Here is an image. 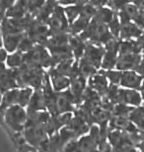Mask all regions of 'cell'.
<instances>
[{"mask_svg": "<svg viewBox=\"0 0 144 152\" xmlns=\"http://www.w3.org/2000/svg\"><path fill=\"white\" fill-rule=\"evenodd\" d=\"M79 36L86 42H90V44L97 45H103V47L110 39L114 38L110 33L108 25L101 23L95 19L91 20L87 28Z\"/></svg>", "mask_w": 144, "mask_h": 152, "instance_id": "cell-1", "label": "cell"}, {"mask_svg": "<svg viewBox=\"0 0 144 152\" xmlns=\"http://www.w3.org/2000/svg\"><path fill=\"white\" fill-rule=\"evenodd\" d=\"M47 25L50 29V36L57 34H69V27L70 24L64 13L63 6L58 4L56 10L53 11V15L48 20Z\"/></svg>", "mask_w": 144, "mask_h": 152, "instance_id": "cell-2", "label": "cell"}, {"mask_svg": "<svg viewBox=\"0 0 144 152\" xmlns=\"http://www.w3.org/2000/svg\"><path fill=\"white\" fill-rule=\"evenodd\" d=\"M121 41V39L118 38H113L104 45L105 53H104L102 65H101L102 70H110V69L115 68L118 58V50Z\"/></svg>", "mask_w": 144, "mask_h": 152, "instance_id": "cell-3", "label": "cell"}, {"mask_svg": "<svg viewBox=\"0 0 144 152\" xmlns=\"http://www.w3.org/2000/svg\"><path fill=\"white\" fill-rule=\"evenodd\" d=\"M26 34L31 38V39L36 45H45L48 42V39L50 37V29L47 25V23L41 22V21L34 19L31 22L30 26L26 31Z\"/></svg>", "mask_w": 144, "mask_h": 152, "instance_id": "cell-4", "label": "cell"}, {"mask_svg": "<svg viewBox=\"0 0 144 152\" xmlns=\"http://www.w3.org/2000/svg\"><path fill=\"white\" fill-rule=\"evenodd\" d=\"M104 53H105V48L103 45H97L94 44H90V42H86L84 56L82 57L86 59L88 62H90L95 68L100 70Z\"/></svg>", "mask_w": 144, "mask_h": 152, "instance_id": "cell-5", "label": "cell"}, {"mask_svg": "<svg viewBox=\"0 0 144 152\" xmlns=\"http://www.w3.org/2000/svg\"><path fill=\"white\" fill-rule=\"evenodd\" d=\"M141 60H142V53L118 54L115 69L121 71L135 70Z\"/></svg>", "mask_w": 144, "mask_h": 152, "instance_id": "cell-6", "label": "cell"}, {"mask_svg": "<svg viewBox=\"0 0 144 152\" xmlns=\"http://www.w3.org/2000/svg\"><path fill=\"white\" fill-rule=\"evenodd\" d=\"M118 103L131 106V107H138V106L143 105L141 95L138 90L126 89V88L122 87H119Z\"/></svg>", "mask_w": 144, "mask_h": 152, "instance_id": "cell-7", "label": "cell"}, {"mask_svg": "<svg viewBox=\"0 0 144 152\" xmlns=\"http://www.w3.org/2000/svg\"><path fill=\"white\" fill-rule=\"evenodd\" d=\"M87 84L88 87H90L91 89L96 91L102 98L105 97L110 86V82L108 80V78L106 77V75L101 70H99L93 76L89 77L87 80Z\"/></svg>", "mask_w": 144, "mask_h": 152, "instance_id": "cell-8", "label": "cell"}, {"mask_svg": "<svg viewBox=\"0 0 144 152\" xmlns=\"http://www.w3.org/2000/svg\"><path fill=\"white\" fill-rule=\"evenodd\" d=\"M18 87L17 83V68H5L0 70V92L15 89Z\"/></svg>", "mask_w": 144, "mask_h": 152, "instance_id": "cell-9", "label": "cell"}, {"mask_svg": "<svg viewBox=\"0 0 144 152\" xmlns=\"http://www.w3.org/2000/svg\"><path fill=\"white\" fill-rule=\"evenodd\" d=\"M27 109L28 115L37 113L39 111H47V104H45V94L42 88L34 90L33 96L30 100V103Z\"/></svg>", "mask_w": 144, "mask_h": 152, "instance_id": "cell-10", "label": "cell"}, {"mask_svg": "<svg viewBox=\"0 0 144 152\" xmlns=\"http://www.w3.org/2000/svg\"><path fill=\"white\" fill-rule=\"evenodd\" d=\"M47 71L48 75H50L51 86H53V89L54 90V92L59 93V92H63V91L69 89V87H70L69 77L57 73V72L54 70L53 67L48 68Z\"/></svg>", "mask_w": 144, "mask_h": 152, "instance_id": "cell-11", "label": "cell"}, {"mask_svg": "<svg viewBox=\"0 0 144 152\" xmlns=\"http://www.w3.org/2000/svg\"><path fill=\"white\" fill-rule=\"evenodd\" d=\"M142 81L143 78L139 74H137L134 70L122 71L119 86L122 88H126V89H133L139 91Z\"/></svg>", "mask_w": 144, "mask_h": 152, "instance_id": "cell-12", "label": "cell"}, {"mask_svg": "<svg viewBox=\"0 0 144 152\" xmlns=\"http://www.w3.org/2000/svg\"><path fill=\"white\" fill-rule=\"evenodd\" d=\"M144 30L141 29L134 22H129L127 24L121 25V33L119 39H137L143 34Z\"/></svg>", "mask_w": 144, "mask_h": 152, "instance_id": "cell-13", "label": "cell"}, {"mask_svg": "<svg viewBox=\"0 0 144 152\" xmlns=\"http://www.w3.org/2000/svg\"><path fill=\"white\" fill-rule=\"evenodd\" d=\"M68 44L74 59L79 60L84 56L85 48H86V42L79 35H70Z\"/></svg>", "mask_w": 144, "mask_h": 152, "instance_id": "cell-14", "label": "cell"}, {"mask_svg": "<svg viewBox=\"0 0 144 152\" xmlns=\"http://www.w3.org/2000/svg\"><path fill=\"white\" fill-rule=\"evenodd\" d=\"M19 89L20 88H15V89L8 90L6 92L2 93V102H1V106H0V114L4 113V111L7 108L17 104Z\"/></svg>", "mask_w": 144, "mask_h": 152, "instance_id": "cell-15", "label": "cell"}, {"mask_svg": "<svg viewBox=\"0 0 144 152\" xmlns=\"http://www.w3.org/2000/svg\"><path fill=\"white\" fill-rule=\"evenodd\" d=\"M57 5H58L57 0H47V2L45 3V5L39 11V13L36 16L35 19L41 21V22L47 23L48 20L50 19V17L53 15V11L56 10Z\"/></svg>", "mask_w": 144, "mask_h": 152, "instance_id": "cell-16", "label": "cell"}, {"mask_svg": "<svg viewBox=\"0 0 144 152\" xmlns=\"http://www.w3.org/2000/svg\"><path fill=\"white\" fill-rule=\"evenodd\" d=\"M128 53H142V50L136 39H121V41L118 54Z\"/></svg>", "mask_w": 144, "mask_h": 152, "instance_id": "cell-17", "label": "cell"}, {"mask_svg": "<svg viewBox=\"0 0 144 152\" xmlns=\"http://www.w3.org/2000/svg\"><path fill=\"white\" fill-rule=\"evenodd\" d=\"M115 14L116 12H115L112 8H110L109 6H106V7L97 9L96 14H95L93 19L99 21L101 23L106 24V25H109V23L114 19Z\"/></svg>", "mask_w": 144, "mask_h": 152, "instance_id": "cell-18", "label": "cell"}, {"mask_svg": "<svg viewBox=\"0 0 144 152\" xmlns=\"http://www.w3.org/2000/svg\"><path fill=\"white\" fill-rule=\"evenodd\" d=\"M91 20L87 19L86 17L79 16L74 22H73L69 27V34L70 35H80L85 29L87 28L88 25L90 24Z\"/></svg>", "mask_w": 144, "mask_h": 152, "instance_id": "cell-19", "label": "cell"}, {"mask_svg": "<svg viewBox=\"0 0 144 152\" xmlns=\"http://www.w3.org/2000/svg\"><path fill=\"white\" fill-rule=\"evenodd\" d=\"M6 67L7 68H19L24 63V53L20 51H14V53H8L7 59H6Z\"/></svg>", "mask_w": 144, "mask_h": 152, "instance_id": "cell-20", "label": "cell"}, {"mask_svg": "<svg viewBox=\"0 0 144 152\" xmlns=\"http://www.w3.org/2000/svg\"><path fill=\"white\" fill-rule=\"evenodd\" d=\"M78 61V69H79V73L85 78H89L91 76H93L94 74H96L98 71L97 68H95L90 62H88L86 59L81 57L80 59L77 60Z\"/></svg>", "mask_w": 144, "mask_h": 152, "instance_id": "cell-21", "label": "cell"}, {"mask_svg": "<svg viewBox=\"0 0 144 152\" xmlns=\"http://www.w3.org/2000/svg\"><path fill=\"white\" fill-rule=\"evenodd\" d=\"M75 61L76 60L74 58H68V59L62 60V61H60L59 63H57L56 66H53V68L57 73L69 77L72 72L73 67H74Z\"/></svg>", "mask_w": 144, "mask_h": 152, "instance_id": "cell-22", "label": "cell"}, {"mask_svg": "<svg viewBox=\"0 0 144 152\" xmlns=\"http://www.w3.org/2000/svg\"><path fill=\"white\" fill-rule=\"evenodd\" d=\"M34 88L32 87H22L19 89V94H18V101L17 105L22 106L24 108H27L30 103V100L32 98L34 93Z\"/></svg>", "mask_w": 144, "mask_h": 152, "instance_id": "cell-23", "label": "cell"}, {"mask_svg": "<svg viewBox=\"0 0 144 152\" xmlns=\"http://www.w3.org/2000/svg\"><path fill=\"white\" fill-rule=\"evenodd\" d=\"M63 8H64V13H65L66 18L70 25L80 16L82 10V6L79 5H67L64 6Z\"/></svg>", "mask_w": 144, "mask_h": 152, "instance_id": "cell-24", "label": "cell"}, {"mask_svg": "<svg viewBox=\"0 0 144 152\" xmlns=\"http://www.w3.org/2000/svg\"><path fill=\"white\" fill-rule=\"evenodd\" d=\"M128 118L131 123H133L137 126L144 120V105L138 106V107H133L128 115Z\"/></svg>", "mask_w": 144, "mask_h": 152, "instance_id": "cell-25", "label": "cell"}, {"mask_svg": "<svg viewBox=\"0 0 144 152\" xmlns=\"http://www.w3.org/2000/svg\"><path fill=\"white\" fill-rule=\"evenodd\" d=\"M104 74L106 75V77L108 78V80L110 82V84H114V85H118L121 83V75H122V71L118 70V69H110V70H102Z\"/></svg>", "mask_w": 144, "mask_h": 152, "instance_id": "cell-26", "label": "cell"}, {"mask_svg": "<svg viewBox=\"0 0 144 152\" xmlns=\"http://www.w3.org/2000/svg\"><path fill=\"white\" fill-rule=\"evenodd\" d=\"M133 109V107L125 104H121V103H118L114 106L113 109L112 115H118V117H127L129 115V113L131 110Z\"/></svg>", "mask_w": 144, "mask_h": 152, "instance_id": "cell-27", "label": "cell"}, {"mask_svg": "<svg viewBox=\"0 0 144 152\" xmlns=\"http://www.w3.org/2000/svg\"><path fill=\"white\" fill-rule=\"evenodd\" d=\"M45 2H47V0H31L28 5V14L36 18L39 11L41 10Z\"/></svg>", "mask_w": 144, "mask_h": 152, "instance_id": "cell-28", "label": "cell"}, {"mask_svg": "<svg viewBox=\"0 0 144 152\" xmlns=\"http://www.w3.org/2000/svg\"><path fill=\"white\" fill-rule=\"evenodd\" d=\"M35 45H36L35 42L31 39V38L28 35L25 34V36L23 37L22 41H21V42H20L19 47H18L17 50L20 51V53H28V51H30L31 50H33Z\"/></svg>", "mask_w": 144, "mask_h": 152, "instance_id": "cell-29", "label": "cell"}, {"mask_svg": "<svg viewBox=\"0 0 144 152\" xmlns=\"http://www.w3.org/2000/svg\"><path fill=\"white\" fill-rule=\"evenodd\" d=\"M108 27H109L110 33L112 34L113 37L119 39V33H121V22H119V19H118V12H116L114 19L109 23Z\"/></svg>", "mask_w": 144, "mask_h": 152, "instance_id": "cell-30", "label": "cell"}, {"mask_svg": "<svg viewBox=\"0 0 144 152\" xmlns=\"http://www.w3.org/2000/svg\"><path fill=\"white\" fill-rule=\"evenodd\" d=\"M121 11H122L124 13L126 14L131 21H134V19L137 17V15L139 14L140 9L137 7L136 5H134L133 3H129V4L125 5Z\"/></svg>", "mask_w": 144, "mask_h": 152, "instance_id": "cell-31", "label": "cell"}, {"mask_svg": "<svg viewBox=\"0 0 144 152\" xmlns=\"http://www.w3.org/2000/svg\"><path fill=\"white\" fill-rule=\"evenodd\" d=\"M129 3H132V0H110L108 6L115 12H118Z\"/></svg>", "mask_w": 144, "mask_h": 152, "instance_id": "cell-32", "label": "cell"}, {"mask_svg": "<svg viewBox=\"0 0 144 152\" xmlns=\"http://www.w3.org/2000/svg\"><path fill=\"white\" fill-rule=\"evenodd\" d=\"M90 0H65L64 2L61 3V6H67V5H79V6H84L89 3Z\"/></svg>", "mask_w": 144, "mask_h": 152, "instance_id": "cell-33", "label": "cell"}, {"mask_svg": "<svg viewBox=\"0 0 144 152\" xmlns=\"http://www.w3.org/2000/svg\"><path fill=\"white\" fill-rule=\"evenodd\" d=\"M109 1L110 0H90L89 4H91L92 6H94L95 8L98 9V8H102V7L108 6Z\"/></svg>", "mask_w": 144, "mask_h": 152, "instance_id": "cell-34", "label": "cell"}, {"mask_svg": "<svg viewBox=\"0 0 144 152\" xmlns=\"http://www.w3.org/2000/svg\"><path fill=\"white\" fill-rule=\"evenodd\" d=\"M134 71H135L137 74H139L144 79V59H142L141 61H140L138 66H137L136 69Z\"/></svg>", "mask_w": 144, "mask_h": 152, "instance_id": "cell-35", "label": "cell"}, {"mask_svg": "<svg viewBox=\"0 0 144 152\" xmlns=\"http://www.w3.org/2000/svg\"><path fill=\"white\" fill-rule=\"evenodd\" d=\"M136 41L138 42L140 48H141V50H142V53H144V32H143V34L136 39Z\"/></svg>", "mask_w": 144, "mask_h": 152, "instance_id": "cell-36", "label": "cell"}, {"mask_svg": "<svg viewBox=\"0 0 144 152\" xmlns=\"http://www.w3.org/2000/svg\"><path fill=\"white\" fill-rule=\"evenodd\" d=\"M102 152H114V150H113V147L110 145V143L108 142V143L106 144V146L103 148Z\"/></svg>", "mask_w": 144, "mask_h": 152, "instance_id": "cell-37", "label": "cell"}, {"mask_svg": "<svg viewBox=\"0 0 144 152\" xmlns=\"http://www.w3.org/2000/svg\"><path fill=\"white\" fill-rule=\"evenodd\" d=\"M139 92H140V95H141V98H142V101H143V105H144V79L142 81V84H141V87L139 89Z\"/></svg>", "mask_w": 144, "mask_h": 152, "instance_id": "cell-38", "label": "cell"}, {"mask_svg": "<svg viewBox=\"0 0 144 152\" xmlns=\"http://www.w3.org/2000/svg\"><path fill=\"white\" fill-rule=\"evenodd\" d=\"M136 147L138 148L139 152H144V142H140V143L136 144Z\"/></svg>", "mask_w": 144, "mask_h": 152, "instance_id": "cell-39", "label": "cell"}, {"mask_svg": "<svg viewBox=\"0 0 144 152\" xmlns=\"http://www.w3.org/2000/svg\"><path fill=\"white\" fill-rule=\"evenodd\" d=\"M88 152H102V149H101L99 146H97V147L92 148V149L90 151H88Z\"/></svg>", "mask_w": 144, "mask_h": 152, "instance_id": "cell-40", "label": "cell"}, {"mask_svg": "<svg viewBox=\"0 0 144 152\" xmlns=\"http://www.w3.org/2000/svg\"><path fill=\"white\" fill-rule=\"evenodd\" d=\"M3 48V36L1 32V28H0V48Z\"/></svg>", "mask_w": 144, "mask_h": 152, "instance_id": "cell-41", "label": "cell"}, {"mask_svg": "<svg viewBox=\"0 0 144 152\" xmlns=\"http://www.w3.org/2000/svg\"><path fill=\"white\" fill-rule=\"evenodd\" d=\"M137 127H138L139 129H141V130H143V132H144V120L138 124V126H137Z\"/></svg>", "mask_w": 144, "mask_h": 152, "instance_id": "cell-42", "label": "cell"}, {"mask_svg": "<svg viewBox=\"0 0 144 152\" xmlns=\"http://www.w3.org/2000/svg\"><path fill=\"white\" fill-rule=\"evenodd\" d=\"M20 1L24 2V3H25V4H27V5H29V2L31 1V0H20Z\"/></svg>", "mask_w": 144, "mask_h": 152, "instance_id": "cell-43", "label": "cell"}, {"mask_svg": "<svg viewBox=\"0 0 144 152\" xmlns=\"http://www.w3.org/2000/svg\"><path fill=\"white\" fill-rule=\"evenodd\" d=\"M140 10H143L144 11V0H143V2H142V4L140 5V7H139Z\"/></svg>", "mask_w": 144, "mask_h": 152, "instance_id": "cell-44", "label": "cell"}, {"mask_svg": "<svg viewBox=\"0 0 144 152\" xmlns=\"http://www.w3.org/2000/svg\"><path fill=\"white\" fill-rule=\"evenodd\" d=\"M1 102H2V93L0 92V106H1Z\"/></svg>", "mask_w": 144, "mask_h": 152, "instance_id": "cell-45", "label": "cell"}, {"mask_svg": "<svg viewBox=\"0 0 144 152\" xmlns=\"http://www.w3.org/2000/svg\"><path fill=\"white\" fill-rule=\"evenodd\" d=\"M64 1H65V0H57V2H58V4H61V3H62V2H64Z\"/></svg>", "mask_w": 144, "mask_h": 152, "instance_id": "cell-46", "label": "cell"}, {"mask_svg": "<svg viewBox=\"0 0 144 152\" xmlns=\"http://www.w3.org/2000/svg\"><path fill=\"white\" fill-rule=\"evenodd\" d=\"M142 59H144V53H142Z\"/></svg>", "mask_w": 144, "mask_h": 152, "instance_id": "cell-47", "label": "cell"}]
</instances>
